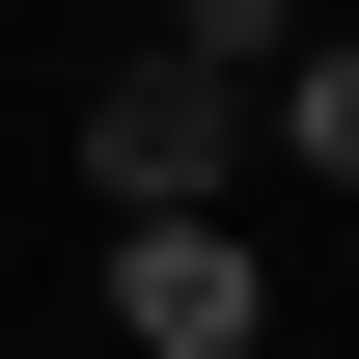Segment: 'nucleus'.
Masks as SVG:
<instances>
[{"mask_svg":"<svg viewBox=\"0 0 359 359\" xmlns=\"http://www.w3.org/2000/svg\"><path fill=\"white\" fill-rule=\"evenodd\" d=\"M249 166H276L249 83H222L194 28H138V55H111V111H83V194H111V222H166V194H249Z\"/></svg>","mask_w":359,"mask_h":359,"instance_id":"f257e3e1","label":"nucleus"},{"mask_svg":"<svg viewBox=\"0 0 359 359\" xmlns=\"http://www.w3.org/2000/svg\"><path fill=\"white\" fill-rule=\"evenodd\" d=\"M111 332H138V359H249V332H276L249 194H166V222H111Z\"/></svg>","mask_w":359,"mask_h":359,"instance_id":"f03ea898","label":"nucleus"},{"mask_svg":"<svg viewBox=\"0 0 359 359\" xmlns=\"http://www.w3.org/2000/svg\"><path fill=\"white\" fill-rule=\"evenodd\" d=\"M249 138H276L304 194H359V28H304V55H276V83H249Z\"/></svg>","mask_w":359,"mask_h":359,"instance_id":"7ed1b4c3","label":"nucleus"},{"mask_svg":"<svg viewBox=\"0 0 359 359\" xmlns=\"http://www.w3.org/2000/svg\"><path fill=\"white\" fill-rule=\"evenodd\" d=\"M138 28H194V55H222V83H276V55H304L332 0H138Z\"/></svg>","mask_w":359,"mask_h":359,"instance_id":"20e7f679","label":"nucleus"},{"mask_svg":"<svg viewBox=\"0 0 359 359\" xmlns=\"http://www.w3.org/2000/svg\"><path fill=\"white\" fill-rule=\"evenodd\" d=\"M111 28H138V0H111Z\"/></svg>","mask_w":359,"mask_h":359,"instance_id":"39448f33","label":"nucleus"}]
</instances>
